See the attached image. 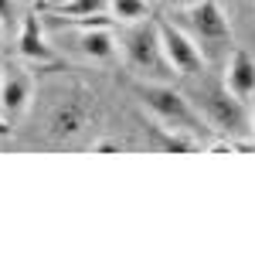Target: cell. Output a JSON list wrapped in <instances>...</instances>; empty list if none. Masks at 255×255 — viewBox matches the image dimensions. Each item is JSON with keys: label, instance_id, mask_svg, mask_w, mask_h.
Segmentation results:
<instances>
[{"label": "cell", "instance_id": "cell-1", "mask_svg": "<svg viewBox=\"0 0 255 255\" xmlns=\"http://www.w3.org/2000/svg\"><path fill=\"white\" fill-rule=\"evenodd\" d=\"M194 106L204 116V123L232 139H249L252 136V116L245 109V102L225 85V82H208L194 92Z\"/></svg>", "mask_w": 255, "mask_h": 255}, {"label": "cell", "instance_id": "cell-2", "mask_svg": "<svg viewBox=\"0 0 255 255\" xmlns=\"http://www.w3.org/2000/svg\"><path fill=\"white\" fill-rule=\"evenodd\" d=\"M119 48H123V58L126 65L136 72L139 79L150 82H167L174 75V68L163 58V44H160V31L157 20H136V24H123V34H119Z\"/></svg>", "mask_w": 255, "mask_h": 255}, {"label": "cell", "instance_id": "cell-3", "mask_svg": "<svg viewBox=\"0 0 255 255\" xmlns=\"http://www.w3.org/2000/svg\"><path fill=\"white\" fill-rule=\"evenodd\" d=\"M136 96H139V102H143V106L153 113V119H157V123L170 126V129L194 133V136L201 133L204 116L197 113V106H194L187 96H184V92L170 89L167 82H150V79H143V82H136Z\"/></svg>", "mask_w": 255, "mask_h": 255}, {"label": "cell", "instance_id": "cell-4", "mask_svg": "<svg viewBox=\"0 0 255 255\" xmlns=\"http://www.w3.org/2000/svg\"><path fill=\"white\" fill-rule=\"evenodd\" d=\"M113 17H85V20H65V31L44 24L51 34H65V48L85 61H113L119 41L109 31Z\"/></svg>", "mask_w": 255, "mask_h": 255}, {"label": "cell", "instance_id": "cell-5", "mask_svg": "<svg viewBox=\"0 0 255 255\" xmlns=\"http://www.w3.org/2000/svg\"><path fill=\"white\" fill-rule=\"evenodd\" d=\"M157 31H160V44H163V58L174 68V75H194V72L204 68V55H201L197 41L191 38L180 24L160 17Z\"/></svg>", "mask_w": 255, "mask_h": 255}, {"label": "cell", "instance_id": "cell-6", "mask_svg": "<svg viewBox=\"0 0 255 255\" xmlns=\"http://www.w3.org/2000/svg\"><path fill=\"white\" fill-rule=\"evenodd\" d=\"M180 14V27L191 34V38L201 44H225L232 41V24L225 17V10L218 7L215 0H197L194 7L187 10H177Z\"/></svg>", "mask_w": 255, "mask_h": 255}, {"label": "cell", "instance_id": "cell-7", "mask_svg": "<svg viewBox=\"0 0 255 255\" xmlns=\"http://www.w3.org/2000/svg\"><path fill=\"white\" fill-rule=\"evenodd\" d=\"M85 123H89V106L79 96H72V99H61L51 109L48 133H51V139H75L85 129Z\"/></svg>", "mask_w": 255, "mask_h": 255}, {"label": "cell", "instance_id": "cell-8", "mask_svg": "<svg viewBox=\"0 0 255 255\" xmlns=\"http://www.w3.org/2000/svg\"><path fill=\"white\" fill-rule=\"evenodd\" d=\"M44 31H48V27H44V20H41L38 14L24 17V24H20L17 48H20V55L27 61H34V65H51V61L58 58L55 48H51V38H48Z\"/></svg>", "mask_w": 255, "mask_h": 255}, {"label": "cell", "instance_id": "cell-9", "mask_svg": "<svg viewBox=\"0 0 255 255\" xmlns=\"http://www.w3.org/2000/svg\"><path fill=\"white\" fill-rule=\"evenodd\" d=\"M31 106V75L20 68H7L0 82V109L7 119H20Z\"/></svg>", "mask_w": 255, "mask_h": 255}, {"label": "cell", "instance_id": "cell-10", "mask_svg": "<svg viewBox=\"0 0 255 255\" xmlns=\"http://www.w3.org/2000/svg\"><path fill=\"white\" fill-rule=\"evenodd\" d=\"M225 85H228L242 102L255 92V58L249 55V51H242V48L232 51L228 68H225Z\"/></svg>", "mask_w": 255, "mask_h": 255}, {"label": "cell", "instance_id": "cell-11", "mask_svg": "<svg viewBox=\"0 0 255 255\" xmlns=\"http://www.w3.org/2000/svg\"><path fill=\"white\" fill-rule=\"evenodd\" d=\"M109 14V0H68L55 7V17L65 20H85V17H106Z\"/></svg>", "mask_w": 255, "mask_h": 255}, {"label": "cell", "instance_id": "cell-12", "mask_svg": "<svg viewBox=\"0 0 255 255\" xmlns=\"http://www.w3.org/2000/svg\"><path fill=\"white\" fill-rule=\"evenodd\" d=\"M109 17L116 24H136L150 17V0H109Z\"/></svg>", "mask_w": 255, "mask_h": 255}, {"label": "cell", "instance_id": "cell-13", "mask_svg": "<svg viewBox=\"0 0 255 255\" xmlns=\"http://www.w3.org/2000/svg\"><path fill=\"white\" fill-rule=\"evenodd\" d=\"M197 0H163V7L167 10H187V7H194Z\"/></svg>", "mask_w": 255, "mask_h": 255}, {"label": "cell", "instance_id": "cell-14", "mask_svg": "<svg viewBox=\"0 0 255 255\" xmlns=\"http://www.w3.org/2000/svg\"><path fill=\"white\" fill-rule=\"evenodd\" d=\"M14 14V0H0V20Z\"/></svg>", "mask_w": 255, "mask_h": 255}, {"label": "cell", "instance_id": "cell-15", "mask_svg": "<svg viewBox=\"0 0 255 255\" xmlns=\"http://www.w3.org/2000/svg\"><path fill=\"white\" fill-rule=\"evenodd\" d=\"M3 136H10V119L3 116V109H0V139Z\"/></svg>", "mask_w": 255, "mask_h": 255}, {"label": "cell", "instance_id": "cell-16", "mask_svg": "<svg viewBox=\"0 0 255 255\" xmlns=\"http://www.w3.org/2000/svg\"><path fill=\"white\" fill-rule=\"evenodd\" d=\"M48 3V10H55V7H61V3H68V0H44Z\"/></svg>", "mask_w": 255, "mask_h": 255}, {"label": "cell", "instance_id": "cell-17", "mask_svg": "<svg viewBox=\"0 0 255 255\" xmlns=\"http://www.w3.org/2000/svg\"><path fill=\"white\" fill-rule=\"evenodd\" d=\"M3 72H7V68H3V65H0V82H3Z\"/></svg>", "mask_w": 255, "mask_h": 255}, {"label": "cell", "instance_id": "cell-18", "mask_svg": "<svg viewBox=\"0 0 255 255\" xmlns=\"http://www.w3.org/2000/svg\"><path fill=\"white\" fill-rule=\"evenodd\" d=\"M0 38H3V20H0Z\"/></svg>", "mask_w": 255, "mask_h": 255}, {"label": "cell", "instance_id": "cell-19", "mask_svg": "<svg viewBox=\"0 0 255 255\" xmlns=\"http://www.w3.org/2000/svg\"><path fill=\"white\" fill-rule=\"evenodd\" d=\"M252 133H255V116H252Z\"/></svg>", "mask_w": 255, "mask_h": 255}, {"label": "cell", "instance_id": "cell-20", "mask_svg": "<svg viewBox=\"0 0 255 255\" xmlns=\"http://www.w3.org/2000/svg\"><path fill=\"white\" fill-rule=\"evenodd\" d=\"M20 3H31V0H20Z\"/></svg>", "mask_w": 255, "mask_h": 255}]
</instances>
